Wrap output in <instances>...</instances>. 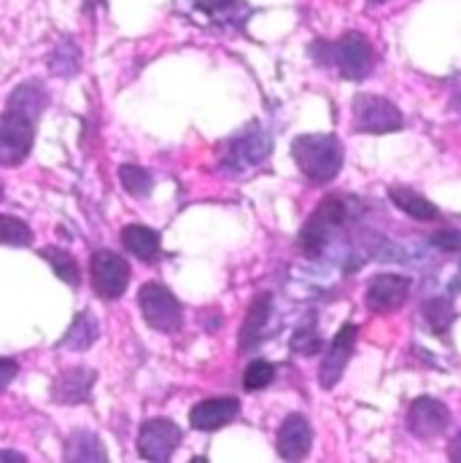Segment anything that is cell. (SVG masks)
<instances>
[{
	"label": "cell",
	"instance_id": "obj_33",
	"mask_svg": "<svg viewBox=\"0 0 461 463\" xmlns=\"http://www.w3.org/2000/svg\"><path fill=\"white\" fill-rule=\"evenodd\" d=\"M90 3H92V0H84V8H87V11H90ZM95 3H103V0H95Z\"/></svg>",
	"mask_w": 461,
	"mask_h": 463
},
{
	"label": "cell",
	"instance_id": "obj_22",
	"mask_svg": "<svg viewBox=\"0 0 461 463\" xmlns=\"http://www.w3.org/2000/svg\"><path fill=\"white\" fill-rule=\"evenodd\" d=\"M79 68H82L79 43H76L73 38H62V41L54 46L52 57H49V71H52L54 76H60V79H71V76L79 73Z\"/></svg>",
	"mask_w": 461,
	"mask_h": 463
},
{
	"label": "cell",
	"instance_id": "obj_18",
	"mask_svg": "<svg viewBox=\"0 0 461 463\" xmlns=\"http://www.w3.org/2000/svg\"><path fill=\"white\" fill-rule=\"evenodd\" d=\"M389 200H391V205L397 211L408 213L416 222H440L437 205L429 197H424L416 189H410V186H391L389 189Z\"/></svg>",
	"mask_w": 461,
	"mask_h": 463
},
{
	"label": "cell",
	"instance_id": "obj_16",
	"mask_svg": "<svg viewBox=\"0 0 461 463\" xmlns=\"http://www.w3.org/2000/svg\"><path fill=\"white\" fill-rule=\"evenodd\" d=\"M49 106V92L41 81H22L19 87H14V92L5 100V111L27 116V118H38Z\"/></svg>",
	"mask_w": 461,
	"mask_h": 463
},
{
	"label": "cell",
	"instance_id": "obj_19",
	"mask_svg": "<svg viewBox=\"0 0 461 463\" xmlns=\"http://www.w3.org/2000/svg\"><path fill=\"white\" fill-rule=\"evenodd\" d=\"M121 245L127 253H132L140 261H154L162 250V237L159 232L143 224H127L121 230Z\"/></svg>",
	"mask_w": 461,
	"mask_h": 463
},
{
	"label": "cell",
	"instance_id": "obj_9",
	"mask_svg": "<svg viewBox=\"0 0 461 463\" xmlns=\"http://www.w3.org/2000/svg\"><path fill=\"white\" fill-rule=\"evenodd\" d=\"M410 286H413V280L405 278V275H394V272L375 275V278H370V283H367L364 305H367L370 313H378V316L394 313V310H399V307L408 302Z\"/></svg>",
	"mask_w": 461,
	"mask_h": 463
},
{
	"label": "cell",
	"instance_id": "obj_21",
	"mask_svg": "<svg viewBox=\"0 0 461 463\" xmlns=\"http://www.w3.org/2000/svg\"><path fill=\"white\" fill-rule=\"evenodd\" d=\"M98 329H101L98 318H95L90 310H82V313L73 318L71 329L65 332L60 347H68V350H90L92 343L98 340V335H101Z\"/></svg>",
	"mask_w": 461,
	"mask_h": 463
},
{
	"label": "cell",
	"instance_id": "obj_35",
	"mask_svg": "<svg viewBox=\"0 0 461 463\" xmlns=\"http://www.w3.org/2000/svg\"><path fill=\"white\" fill-rule=\"evenodd\" d=\"M0 200H3V184H0Z\"/></svg>",
	"mask_w": 461,
	"mask_h": 463
},
{
	"label": "cell",
	"instance_id": "obj_23",
	"mask_svg": "<svg viewBox=\"0 0 461 463\" xmlns=\"http://www.w3.org/2000/svg\"><path fill=\"white\" fill-rule=\"evenodd\" d=\"M38 256L49 261V267L54 269V275H57L62 283H68L71 288H79V283H82V269H79L73 253H68V250L52 245V248H41Z\"/></svg>",
	"mask_w": 461,
	"mask_h": 463
},
{
	"label": "cell",
	"instance_id": "obj_10",
	"mask_svg": "<svg viewBox=\"0 0 461 463\" xmlns=\"http://www.w3.org/2000/svg\"><path fill=\"white\" fill-rule=\"evenodd\" d=\"M451 423V410L435 396H418L408 410V431L424 442L437 439Z\"/></svg>",
	"mask_w": 461,
	"mask_h": 463
},
{
	"label": "cell",
	"instance_id": "obj_3",
	"mask_svg": "<svg viewBox=\"0 0 461 463\" xmlns=\"http://www.w3.org/2000/svg\"><path fill=\"white\" fill-rule=\"evenodd\" d=\"M405 127L402 111L383 95L361 92L351 103V129L359 135H389Z\"/></svg>",
	"mask_w": 461,
	"mask_h": 463
},
{
	"label": "cell",
	"instance_id": "obj_15",
	"mask_svg": "<svg viewBox=\"0 0 461 463\" xmlns=\"http://www.w3.org/2000/svg\"><path fill=\"white\" fill-rule=\"evenodd\" d=\"M237 415H240V402L235 396H214V399H203L192 407L189 423L197 431H219V429L230 426Z\"/></svg>",
	"mask_w": 461,
	"mask_h": 463
},
{
	"label": "cell",
	"instance_id": "obj_31",
	"mask_svg": "<svg viewBox=\"0 0 461 463\" xmlns=\"http://www.w3.org/2000/svg\"><path fill=\"white\" fill-rule=\"evenodd\" d=\"M237 0H197V8L206 11V14H222V11H230Z\"/></svg>",
	"mask_w": 461,
	"mask_h": 463
},
{
	"label": "cell",
	"instance_id": "obj_14",
	"mask_svg": "<svg viewBox=\"0 0 461 463\" xmlns=\"http://www.w3.org/2000/svg\"><path fill=\"white\" fill-rule=\"evenodd\" d=\"M313 448V429L308 423L305 415L300 412H292L281 429H278V437H275V450L283 461H303Z\"/></svg>",
	"mask_w": 461,
	"mask_h": 463
},
{
	"label": "cell",
	"instance_id": "obj_20",
	"mask_svg": "<svg viewBox=\"0 0 461 463\" xmlns=\"http://www.w3.org/2000/svg\"><path fill=\"white\" fill-rule=\"evenodd\" d=\"M62 456H65V461L76 463H95L109 458V453H106L101 437H98L95 431H90V429H76V431H71Z\"/></svg>",
	"mask_w": 461,
	"mask_h": 463
},
{
	"label": "cell",
	"instance_id": "obj_1",
	"mask_svg": "<svg viewBox=\"0 0 461 463\" xmlns=\"http://www.w3.org/2000/svg\"><path fill=\"white\" fill-rule=\"evenodd\" d=\"M308 52L322 68L338 71L346 81L370 79L378 65V54L372 43L359 33H346L338 41H316Z\"/></svg>",
	"mask_w": 461,
	"mask_h": 463
},
{
	"label": "cell",
	"instance_id": "obj_25",
	"mask_svg": "<svg viewBox=\"0 0 461 463\" xmlns=\"http://www.w3.org/2000/svg\"><path fill=\"white\" fill-rule=\"evenodd\" d=\"M424 318H427V324H429V329H432L435 335H448V329H451L456 313H454V305H451L448 299L435 297V299H429V302L424 305Z\"/></svg>",
	"mask_w": 461,
	"mask_h": 463
},
{
	"label": "cell",
	"instance_id": "obj_24",
	"mask_svg": "<svg viewBox=\"0 0 461 463\" xmlns=\"http://www.w3.org/2000/svg\"><path fill=\"white\" fill-rule=\"evenodd\" d=\"M119 184L121 189L135 197V200H143L151 194L154 189V175L146 170V167H138V165H121L119 167Z\"/></svg>",
	"mask_w": 461,
	"mask_h": 463
},
{
	"label": "cell",
	"instance_id": "obj_4",
	"mask_svg": "<svg viewBox=\"0 0 461 463\" xmlns=\"http://www.w3.org/2000/svg\"><path fill=\"white\" fill-rule=\"evenodd\" d=\"M346 222V205L341 197H324L319 208L308 216L303 230L297 234V250L305 259H319L330 242L332 230H338Z\"/></svg>",
	"mask_w": 461,
	"mask_h": 463
},
{
	"label": "cell",
	"instance_id": "obj_28",
	"mask_svg": "<svg viewBox=\"0 0 461 463\" xmlns=\"http://www.w3.org/2000/svg\"><path fill=\"white\" fill-rule=\"evenodd\" d=\"M308 321H311V316H308L305 324H300L297 332L292 335V350L300 353V355H316V353L322 350V337H319V332H316V321L311 324V329H308Z\"/></svg>",
	"mask_w": 461,
	"mask_h": 463
},
{
	"label": "cell",
	"instance_id": "obj_5",
	"mask_svg": "<svg viewBox=\"0 0 461 463\" xmlns=\"http://www.w3.org/2000/svg\"><path fill=\"white\" fill-rule=\"evenodd\" d=\"M138 307L143 321L162 335H176L184 326V307L165 283H146L138 291Z\"/></svg>",
	"mask_w": 461,
	"mask_h": 463
},
{
	"label": "cell",
	"instance_id": "obj_2",
	"mask_svg": "<svg viewBox=\"0 0 461 463\" xmlns=\"http://www.w3.org/2000/svg\"><path fill=\"white\" fill-rule=\"evenodd\" d=\"M292 156L297 162V167L303 170V175L316 184L324 186L330 181H335L343 170V143L335 135H300L292 143Z\"/></svg>",
	"mask_w": 461,
	"mask_h": 463
},
{
	"label": "cell",
	"instance_id": "obj_7",
	"mask_svg": "<svg viewBox=\"0 0 461 463\" xmlns=\"http://www.w3.org/2000/svg\"><path fill=\"white\" fill-rule=\"evenodd\" d=\"M184 439V431L170 418H149L138 431V456L143 461H170Z\"/></svg>",
	"mask_w": 461,
	"mask_h": 463
},
{
	"label": "cell",
	"instance_id": "obj_8",
	"mask_svg": "<svg viewBox=\"0 0 461 463\" xmlns=\"http://www.w3.org/2000/svg\"><path fill=\"white\" fill-rule=\"evenodd\" d=\"M90 275H92V288L101 299H119L127 291L130 283V264L124 256L114 250H95L90 259Z\"/></svg>",
	"mask_w": 461,
	"mask_h": 463
},
{
	"label": "cell",
	"instance_id": "obj_30",
	"mask_svg": "<svg viewBox=\"0 0 461 463\" xmlns=\"http://www.w3.org/2000/svg\"><path fill=\"white\" fill-rule=\"evenodd\" d=\"M19 374V364L14 358H0V391H5Z\"/></svg>",
	"mask_w": 461,
	"mask_h": 463
},
{
	"label": "cell",
	"instance_id": "obj_12",
	"mask_svg": "<svg viewBox=\"0 0 461 463\" xmlns=\"http://www.w3.org/2000/svg\"><path fill=\"white\" fill-rule=\"evenodd\" d=\"M356 337H359V326L356 324H343V329L335 335L332 345L327 347L324 358H322V366H319V385L324 391H332L343 372H346L348 361L353 355V347H356Z\"/></svg>",
	"mask_w": 461,
	"mask_h": 463
},
{
	"label": "cell",
	"instance_id": "obj_13",
	"mask_svg": "<svg viewBox=\"0 0 461 463\" xmlns=\"http://www.w3.org/2000/svg\"><path fill=\"white\" fill-rule=\"evenodd\" d=\"M273 148V140L264 129H259V124H251L245 132L235 135L227 146V165L232 170H251L254 165H262L267 159Z\"/></svg>",
	"mask_w": 461,
	"mask_h": 463
},
{
	"label": "cell",
	"instance_id": "obj_11",
	"mask_svg": "<svg viewBox=\"0 0 461 463\" xmlns=\"http://www.w3.org/2000/svg\"><path fill=\"white\" fill-rule=\"evenodd\" d=\"M98 383V372L90 366H68L62 369L52 388H49V399L54 404H65V407H76V404H87L92 399V385Z\"/></svg>",
	"mask_w": 461,
	"mask_h": 463
},
{
	"label": "cell",
	"instance_id": "obj_27",
	"mask_svg": "<svg viewBox=\"0 0 461 463\" xmlns=\"http://www.w3.org/2000/svg\"><path fill=\"white\" fill-rule=\"evenodd\" d=\"M275 380V364L264 361V358H256L245 366L243 372V388L245 391H262L267 388L270 383Z\"/></svg>",
	"mask_w": 461,
	"mask_h": 463
},
{
	"label": "cell",
	"instance_id": "obj_6",
	"mask_svg": "<svg viewBox=\"0 0 461 463\" xmlns=\"http://www.w3.org/2000/svg\"><path fill=\"white\" fill-rule=\"evenodd\" d=\"M35 137V121L14 111H3L0 116V165L19 167L30 151Z\"/></svg>",
	"mask_w": 461,
	"mask_h": 463
},
{
	"label": "cell",
	"instance_id": "obj_34",
	"mask_svg": "<svg viewBox=\"0 0 461 463\" xmlns=\"http://www.w3.org/2000/svg\"><path fill=\"white\" fill-rule=\"evenodd\" d=\"M370 3H386V0H370Z\"/></svg>",
	"mask_w": 461,
	"mask_h": 463
},
{
	"label": "cell",
	"instance_id": "obj_29",
	"mask_svg": "<svg viewBox=\"0 0 461 463\" xmlns=\"http://www.w3.org/2000/svg\"><path fill=\"white\" fill-rule=\"evenodd\" d=\"M429 242H432L435 248L446 250V253H456V250L461 248V234H459V230L448 227V230L435 232V234L429 237Z\"/></svg>",
	"mask_w": 461,
	"mask_h": 463
},
{
	"label": "cell",
	"instance_id": "obj_17",
	"mask_svg": "<svg viewBox=\"0 0 461 463\" xmlns=\"http://www.w3.org/2000/svg\"><path fill=\"white\" fill-rule=\"evenodd\" d=\"M270 310H273V297L270 294H259L251 302V307H248V313L243 318V326H240V340H237V345H240L243 353L245 350H254V347L262 343L264 326L270 321Z\"/></svg>",
	"mask_w": 461,
	"mask_h": 463
},
{
	"label": "cell",
	"instance_id": "obj_32",
	"mask_svg": "<svg viewBox=\"0 0 461 463\" xmlns=\"http://www.w3.org/2000/svg\"><path fill=\"white\" fill-rule=\"evenodd\" d=\"M0 461H16V463H24L27 458L22 456V453H16V450H0Z\"/></svg>",
	"mask_w": 461,
	"mask_h": 463
},
{
	"label": "cell",
	"instance_id": "obj_26",
	"mask_svg": "<svg viewBox=\"0 0 461 463\" xmlns=\"http://www.w3.org/2000/svg\"><path fill=\"white\" fill-rule=\"evenodd\" d=\"M33 242V230L30 224H24L16 216L0 213V245H11V248H27Z\"/></svg>",
	"mask_w": 461,
	"mask_h": 463
}]
</instances>
